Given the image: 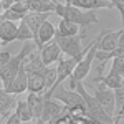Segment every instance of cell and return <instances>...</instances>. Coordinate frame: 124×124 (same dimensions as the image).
Segmentation results:
<instances>
[{"label":"cell","mask_w":124,"mask_h":124,"mask_svg":"<svg viewBox=\"0 0 124 124\" xmlns=\"http://www.w3.org/2000/svg\"><path fill=\"white\" fill-rule=\"evenodd\" d=\"M53 13L61 17L65 20H70V22H75L79 25V30H81V38H85V30L98 22V17H96L94 10H85V8H79V7H75L71 3H61L55 0V10Z\"/></svg>","instance_id":"obj_1"},{"label":"cell","mask_w":124,"mask_h":124,"mask_svg":"<svg viewBox=\"0 0 124 124\" xmlns=\"http://www.w3.org/2000/svg\"><path fill=\"white\" fill-rule=\"evenodd\" d=\"M75 89L81 94L83 101H85V106H86V111H88V116L93 119V123H99V124L114 123V117L111 114H108L104 109L99 106V103L96 101V98L93 96V93H89V91L86 89V86L83 85V81H79Z\"/></svg>","instance_id":"obj_2"},{"label":"cell","mask_w":124,"mask_h":124,"mask_svg":"<svg viewBox=\"0 0 124 124\" xmlns=\"http://www.w3.org/2000/svg\"><path fill=\"white\" fill-rule=\"evenodd\" d=\"M98 43H99V37H96V38L89 43V50L85 53V56L76 63V66H75V70H73L71 76L68 78V79H70L68 88L75 89L78 83H79V81H85V78L89 75V71H91V65H93V61H94L96 50H98Z\"/></svg>","instance_id":"obj_3"},{"label":"cell","mask_w":124,"mask_h":124,"mask_svg":"<svg viewBox=\"0 0 124 124\" xmlns=\"http://www.w3.org/2000/svg\"><path fill=\"white\" fill-rule=\"evenodd\" d=\"M55 41L58 43V46L61 48V53H65L66 56H73L76 61H79L81 58L85 56V53L89 50V45H88V48H81V37L79 35H70V37H66V35H60V33H55Z\"/></svg>","instance_id":"obj_4"},{"label":"cell","mask_w":124,"mask_h":124,"mask_svg":"<svg viewBox=\"0 0 124 124\" xmlns=\"http://www.w3.org/2000/svg\"><path fill=\"white\" fill-rule=\"evenodd\" d=\"M94 85H96V89H94V94L93 96L96 98V101L99 103V106L104 109L106 113L114 117V108H116V104H114V89L104 86L101 81H99V85H98V83H94Z\"/></svg>","instance_id":"obj_5"},{"label":"cell","mask_w":124,"mask_h":124,"mask_svg":"<svg viewBox=\"0 0 124 124\" xmlns=\"http://www.w3.org/2000/svg\"><path fill=\"white\" fill-rule=\"evenodd\" d=\"M50 98L58 99L60 103H63L66 108H73V106H78V104H85L81 94L78 93L76 89H71V88H66V86H61V85L51 93Z\"/></svg>","instance_id":"obj_6"},{"label":"cell","mask_w":124,"mask_h":124,"mask_svg":"<svg viewBox=\"0 0 124 124\" xmlns=\"http://www.w3.org/2000/svg\"><path fill=\"white\" fill-rule=\"evenodd\" d=\"M63 111H65V104L63 103H60L55 98H45L43 111H41V116H40L38 123H41V124L53 123L55 117H58Z\"/></svg>","instance_id":"obj_7"},{"label":"cell","mask_w":124,"mask_h":124,"mask_svg":"<svg viewBox=\"0 0 124 124\" xmlns=\"http://www.w3.org/2000/svg\"><path fill=\"white\" fill-rule=\"evenodd\" d=\"M40 50V58H41V61H43V65L48 66V65H55L58 60L61 58V48L58 46V43L55 40H51V41H48L45 43Z\"/></svg>","instance_id":"obj_8"},{"label":"cell","mask_w":124,"mask_h":124,"mask_svg":"<svg viewBox=\"0 0 124 124\" xmlns=\"http://www.w3.org/2000/svg\"><path fill=\"white\" fill-rule=\"evenodd\" d=\"M17 98L15 94L8 93L3 86L0 88V121L3 123L7 117L10 116V113H13L15 106H17Z\"/></svg>","instance_id":"obj_9"},{"label":"cell","mask_w":124,"mask_h":124,"mask_svg":"<svg viewBox=\"0 0 124 124\" xmlns=\"http://www.w3.org/2000/svg\"><path fill=\"white\" fill-rule=\"evenodd\" d=\"M27 86H28V73H27V70L23 68V63H22L17 76L12 79V83H10L5 89H7L8 93H12V94L18 96V94H22V93L27 91Z\"/></svg>","instance_id":"obj_10"},{"label":"cell","mask_w":124,"mask_h":124,"mask_svg":"<svg viewBox=\"0 0 124 124\" xmlns=\"http://www.w3.org/2000/svg\"><path fill=\"white\" fill-rule=\"evenodd\" d=\"M55 33H56V28L53 27V23H51V22H48V20H45V22L40 25V28L37 30L35 38H33L37 48H41L45 43L51 41V40L55 38Z\"/></svg>","instance_id":"obj_11"},{"label":"cell","mask_w":124,"mask_h":124,"mask_svg":"<svg viewBox=\"0 0 124 124\" xmlns=\"http://www.w3.org/2000/svg\"><path fill=\"white\" fill-rule=\"evenodd\" d=\"M17 28L18 23L12 20H0V43L8 45L13 40H17Z\"/></svg>","instance_id":"obj_12"},{"label":"cell","mask_w":124,"mask_h":124,"mask_svg":"<svg viewBox=\"0 0 124 124\" xmlns=\"http://www.w3.org/2000/svg\"><path fill=\"white\" fill-rule=\"evenodd\" d=\"M27 89L31 91V93H38V94H45V93H46L48 86H46V81H45V76H43V71L30 73Z\"/></svg>","instance_id":"obj_13"},{"label":"cell","mask_w":124,"mask_h":124,"mask_svg":"<svg viewBox=\"0 0 124 124\" xmlns=\"http://www.w3.org/2000/svg\"><path fill=\"white\" fill-rule=\"evenodd\" d=\"M117 38H119V30H109V31H103L99 35V43H98V50L103 51H111L117 46Z\"/></svg>","instance_id":"obj_14"},{"label":"cell","mask_w":124,"mask_h":124,"mask_svg":"<svg viewBox=\"0 0 124 124\" xmlns=\"http://www.w3.org/2000/svg\"><path fill=\"white\" fill-rule=\"evenodd\" d=\"M50 15H51L50 12H28V13H25V17L22 18V22H25L30 27V30L33 31V35H35L37 30L40 28V25H41L45 20H48ZM33 38H35V37H33Z\"/></svg>","instance_id":"obj_15"},{"label":"cell","mask_w":124,"mask_h":124,"mask_svg":"<svg viewBox=\"0 0 124 124\" xmlns=\"http://www.w3.org/2000/svg\"><path fill=\"white\" fill-rule=\"evenodd\" d=\"M27 103L30 106V111L33 114V119L38 121L40 116H41V111H43V104H45V94H38V93H31L27 96Z\"/></svg>","instance_id":"obj_16"},{"label":"cell","mask_w":124,"mask_h":124,"mask_svg":"<svg viewBox=\"0 0 124 124\" xmlns=\"http://www.w3.org/2000/svg\"><path fill=\"white\" fill-rule=\"evenodd\" d=\"M71 5L85 10H99V8H114L109 0H70Z\"/></svg>","instance_id":"obj_17"},{"label":"cell","mask_w":124,"mask_h":124,"mask_svg":"<svg viewBox=\"0 0 124 124\" xmlns=\"http://www.w3.org/2000/svg\"><path fill=\"white\" fill-rule=\"evenodd\" d=\"M96 81H101L104 86L111 88V89H116V88L123 86V75H117V73H114V71H109L106 76L96 78Z\"/></svg>","instance_id":"obj_18"},{"label":"cell","mask_w":124,"mask_h":124,"mask_svg":"<svg viewBox=\"0 0 124 124\" xmlns=\"http://www.w3.org/2000/svg\"><path fill=\"white\" fill-rule=\"evenodd\" d=\"M15 113L18 114V117H20L22 123H31V121H35V119H33V114H31V111H30V106H28V103H27V99H25V101H22V99L17 101Z\"/></svg>","instance_id":"obj_19"},{"label":"cell","mask_w":124,"mask_h":124,"mask_svg":"<svg viewBox=\"0 0 124 124\" xmlns=\"http://www.w3.org/2000/svg\"><path fill=\"white\" fill-rule=\"evenodd\" d=\"M56 31L60 33V35H66V37H70V35H78V33H79V25L75 23V22H70V20L61 18Z\"/></svg>","instance_id":"obj_20"},{"label":"cell","mask_w":124,"mask_h":124,"mask_svg":"<svg viewBox=\"0 0 124 124\" xmlns=\"http://www.w3.org/2000/svg\"><path fill=\"white\" fill-rule=\"evenodd\" d=\"M33 31L30 30V27L25 23V22H22L20 20L18 23V28H17V40H20V41H28V40H33Z\"/></svg>","instance_id":"obj_21"},{"label":"cell","mask_w":124,"mask_h":124,"mask_svg":"<svg viewBox=\"0 0 124 124\" xmlns=\"http://www.w3.org/2000/svg\"><path fill=\"white\" fill-rule=\"evenodd\" d=\"M43 76H45V81H46V86L48 89L53 86V83H55V79H56V66L55 65H48V66H45V70H43Z\"/></svg>","instance_id":"obj_22"},{"label":"cell","mask_w":124,"mask_h":124,"mask_svg":"<svg viewBox=\"0 0 124 124\" xmlns=\"http://www.w3.org/2000/svg\"><path fill=\"white\" fill-rule=\"evenodd\" d=\"M25 15H22L18 12H15L13 8H7V10H2L0 13V20H12V22H20Z\"/></svg>","instance_id":"obj_23"},{"label":"cell","mask_w":124,"mask_h":124,"mask_svg":"<svg viewBox=\"0 0 124 124\" xmlns=\"http://www.w3.org/2000/svg\"><path fill=\"white\" fill-rule=\"evenodd\" d=\"M111 71H114L117 75H124V56L111 58Z\"/></svg>","instance_id":"obj_24"},{"label":"cell","mask_w":124,"mask_h":124,"mask_svg":"<svg viewBox=\"0 0 124 124\" xmlns=\"http://www.w3.org/2000/svg\"><path fill=\"white\" fill-rule=\"evenodd\" d=\"M123 103H124V86H119L114 89V104H116L114 113L123 106Z\"/></svg>","instance_id":"obj_25"},{"label":"cell","mask_w":124,"mask_h":124,"mask_svg":"<svg viewBox=\"0 0 124 124\" xmlns=\"http://www.w3.org/2000/svg\"><path fill=\"white\" fill-rule=\"evenodd\" d=\"M10 8H13L15 12L25 15V13H28V3H27V0H15L13 5H12Z\"/></svg>","instance_id":"obj_26"},{"label":"cell","mask_w":124,"mask_h":124,"mask_svg":"<svg viewBox=\"0 0 124 124\" xmlns=\"http://www.w3.org/2000/svg\"><path fill=\"white\" fill-rule=\"evenodd\" d=\"M111 3H113V7L114 8L119 10V13H121V18L124 22V0H109Z\"/></svg>","instance_id":"obj_27"},{"label":"cell","mask_w":124,"mask_h":124,"mask_svg":"<svg viewBox=\"0 0 124 124\" xmlns=\"http://www.w3.org/2000/svg\"><path fill=\"white\" fill-rule=\"evenodd\" d=\"M3 123H8V124H20L22 121H20V117H18V114L15 113V109H13V113H10V116L3 121Z\"/></svg>","instance_id":"obj_28"},{"label":"cell","mask_w":124,"mask_h":124,"mask_svg":"<svg viewBox=\"0 0 124 124\" xmlns=\"http://www.w3.org/2000/svg\"><path fill=\"white\" fill-rule=\"evenodd\" d=\"M10 58H12V55H10V51H7V50H2L0 51V68L3 66L7 61H8Z\"/></svg>","instance_id":"obj_29"},{"label":"cell","mask_w":124,"mask_h":124,"mask_svg":"<svg viewBox=\"0 0 124 124\" xmlns=\"http://www.w3.org/2000/svg\"><path fill=\"white\" fill-rule=\"evenodd\" d=\"M123 117H124V103H123V106H121V108L114 113V123H119Z\"/></svg>","instance_id":"obj_30"},{"label":"cell","mask_w":124,"mask_h":124,"mask_svg":"<svg viewBox=\"0 0 124 124\" xmlns=\"http://www.w3.org/2000/svg\"><path fill=\"white\" fill-rule=\"evenodd\" d=\"M117 46H124V30H119V38H117Z\"/></svg>","instance_id":"obj_31"},{"label":"cell","mask_w":124,"mask_h":124,"mask_svg":"<svg viewBox=\"0 0 124 124\" xmlns=\"http://www.w3.org/2000/svg\"><path fill=\"white\" fill-rule=\"evenodd\" d=\"M123 86H124V75H123Z\"/></svg>","instance_id":"obj_32"},{"label":"cell","mask_w":124,"mask_h":124,"mask_svg":"<svg viewBox=\"0 0 124 124\" xmlns=\"http://www.w3.org/2000/svg\"><path fill=\"white\" fill-rule=\"evenodd\" d=\"M65 2H66V3H70V0H65Z\"/></svg>","instance_id":"obj_33"},{"label":"cell","mask_w":124,"mask_h":124,"mask_svg":"<svg viewBox=\"0 0 124 124\" xmlns=\"http://www.w3.org/2000/svg\"><path fill=\"white\" fill-rule=\"evenodd\" d=\"M0 3H2V0H0Z\"/></svg>","instance_id":"obj_34"}]
</instances>
